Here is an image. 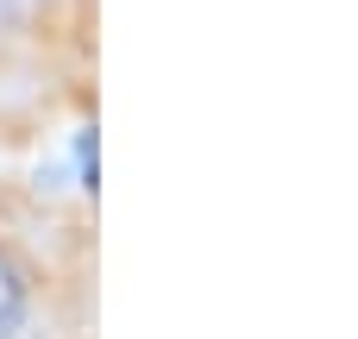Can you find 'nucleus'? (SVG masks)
Masks as SVG:
<instances>
[{"label":"nucleus","mask_w":358,"mask_h":339,"mask_svg":"<svg viewBox=\"0 0 358 339\" xmlns=\"http://www.w3.org/2000/svg\"><path fill=\"white\" fill-rule=\"evenodd\" d=\"M25 327V271L0 252V339H19Z\"/></svg>","instance_id":"f257e3e1"}]
</instances>
